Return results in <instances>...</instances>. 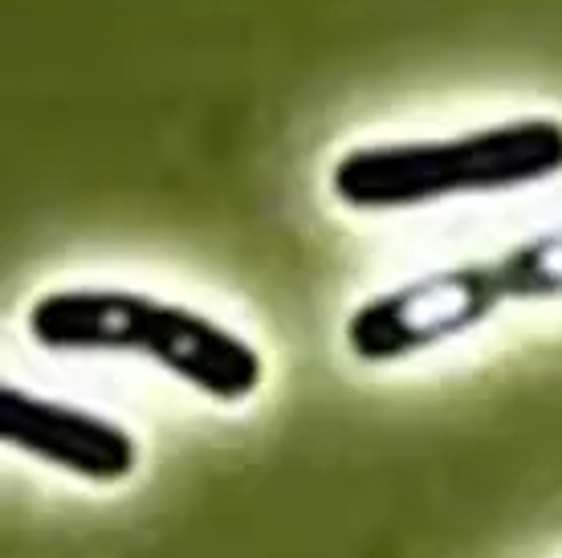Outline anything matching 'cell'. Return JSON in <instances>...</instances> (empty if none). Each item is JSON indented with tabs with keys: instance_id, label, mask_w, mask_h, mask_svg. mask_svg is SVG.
<instances>
[{
	"instance_id": "obj_1",
	"label": "cell",
	"mask_w": 562,
	"mask_h": 558,
	"mask_svg": "<svg viewBox=\"0 0 562 558\" xmlns=\"http://www.w3.org/2000/svg\"><path fill=\"white\" fill-rule=\"evenodd\" d=\"M25 326L29 338L45 350L151 359L155 367L221 404L249 400L266 379L261 350L249 338L155 293L111 286L49 290L29 306Z\"/></svg>"
},
{
	"instance_id": "obj_2",
	"label": "cell",
	"mask_w": 562,
	"mask_h": 558,
	"mask_svg": "<svg viewBox=\"0 0 562 558\" xmlns=\"http://www.w3.org/2000/svg\"><path fill=\"white\" fill-rule=\"evenodd\" d=\"M562 176V119L518 114L449 140L363 143L335 159L330 196L351 212H416Z\"/></svg>"
},
{
	"instance_id": "obj_4",
	"label": "cell",
	"mask_w": 562,
	"mask_h": 558,
	"mask_svg": "<svg viewBox=\"0 0 562 558\" xmlns=\"http://www.w3.org/2000/svg\"><path fill=\"white\" fill-rule=\"evenodd\" d=\"M0 436L9 448L99 486L127 481L139 465V445L123 424L13 383L0 388Z\"/></svg>"
},
{
	"instance_id": "obj_3",
	"label": "cell",
	"mask_w": 562,
	"mask_h": 558,
	"mask_svg": "<svg viewBox=\"0 0 562 558\" xmlns=\"http://www.w3.org/2000/svg\"><path fill=\"white\" fill-rule=\"evenodd\" d=\"M554 298H562V224L367 298L351 310L342 338L359 364L383 367L477 331L502 306Z\"/></svg>"
}]
</instances>
